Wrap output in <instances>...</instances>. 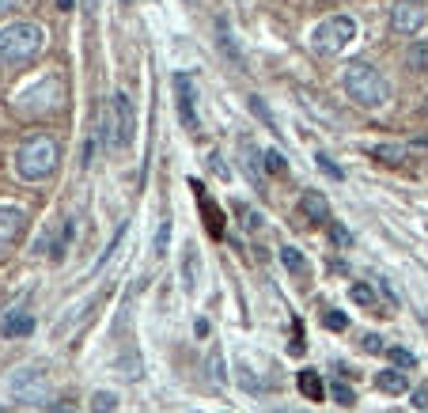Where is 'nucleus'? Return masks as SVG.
Here are the masks:
<instances>
[{"mask_svg": "<svg viewBox=\"0 0 428 413\" xmlns=\"http://www.w3.org/2000/svg\"><path fill=\"white\" fill-rule=\"evenodd\" d=\"M57 159H61V148L50 133H34L27 137L20 148H15V175L23 182H42L57 171Z\"/></svg>", "mask_w": 428, "mask_h": 413, "instance_id": "1", "label": "nucleus"}, {"mask_svg": "<svg viewBox=\"0 0 428 413\" xmlns=\"http://www.w3.org/2000/svg\"><path fill=\"white\" fill-rule=\"evenodd\" d=\"M341 83H345V95L357 102V107H364V110H379V107H387V99H390L387 76L368 61H352L345 69V80Z\"/></svg>", "mask_w": 428, "mask_h": 413, "instance_id": "2", "label": "nucleus"}, {"mask_svg": "<svg viewBox=\"0 0 428 413\" xmlns=\"http://www.w3.org/2000/svg\"><path fill=\"white\" fill-rule=\"evenodd\" d=\"M42 46H46V31L31 20L0 27V65H23L39 57Z\"/></svg>", "mask_w": 428, "mask_h": 413, "instance_id": "3", "label": "nucleus"}, {"mask_svg": "<svg viewBox=\"0 0 428 413\" xmlns=\"http://www.w3.org/2000/svg\"><path fill=\"white\" fill-rule=\"evenodd\" d=\"M352 39H357V23H352L349 15H330V20H322L315 27V50H319L322 57H338Z\"/></svg>", "mask_w": 428, "mask_h": 413, "instance_id": "4", "label": "nucleus"}, {"mask_svg": "<svg viewBox=\"0 0 428 413\" xmlns=\"http://www.w3.org/2000/svg\"><path fill=\"white\" fill-rule=\"evenodd\" d=\"M110 118H114V144H110V152L129 148L137 137V110H133V99H129L125 91H118V95L110 99Z\"/></svg>", "mask_w": 428, "mask_h": 413, "instance_id": "5", "label": "nucleus"}, {"mask_svg": "<svg viewBox=\"0 0 428 413\" xmlns=\"http://www.w3.org/2000/svg\"><path fill=\"white\" fill-rule=\"evenodd\" d=\"M8 391L15 402H46L50 398V375L42 368H20L8 383Z\"/></svg>", "mask_w": 428, "mask_h": 413, "instance_id": "6", "label": "nucleus"}, {"mask_svg": "<svg viewBox=\"0 0 428 413\" xmlns=\"http://www.w3.org/2000/svg\"><path fill=\"white\" fill-rule=\"evenodd\" d=\"M424 23H428V8H424V0H398L394 8H390V27H394L398 34H421L424 31Z\"/></svg>", "mask_w": 428, "mask_h": 413, "instance_id": "7", "label": "nucleus"}, {"mask_svg": "<svg viewBox=\"0 0 428 413\" xmlns=\"http://www.w3.org/2000/svg\"><path fill=\"white\" fill-rule=\"evenodd\" d=\"M23 231H27V212L20 205H0V258L23 239Z\"/></svg>", "mask_w": 428, "mask_h": 413, "instance_id": "8", "label": "nucleus"}, {"mask_svg": "<svg viewBox=\"0 0 428 413\" xmlns=\"http://www.w3.org/2000/svg\"><path fill=\"white\" fill-rule=\"evenodd\" d=\"M174 95H179V118H182V126L190 129V133H198V129H201L198 99H193V80L186 76V72H179V76H174Z\"/></svg>", "mask_w": 428, "mask_h": 413, "instance_id": "9", "label": "nucleus"}, {"mask_svg": "<svg viewBox=\"0 0 428 413\" xmlns=\"http://www.w3.org/2000/svg\"><path fill=\"white\" fill-rule=\"evenodd\" d=\"M239 159H243V171L250 178V186H254L258 194H265V163H262V152L254 148L250 137H239Z\"/></svg>", "mask_w": 428, "mask_h": 413, "instance_id": "10", "label": "nucleus"}, {"mask_svg": "<svg viewBox=\"0 0 428 413\" xmlns=\"http://www.w3.org/2000/svg\"><path fill=\"white\" fill-rule=\"evenodd\" d=\"M0 334L4 337H31L34 334V315L27 311V307H8L4 315H0Z\"/></svg>", "mask_w": 428, "mask_h": 413, "instance_id": "11", "label": "nucleus"}, {"mask_svg": "<svg viewBox=\"0 0 428 413\" xmlns=\"http://www.w3.org/2000/svg\"><path fill=\"white\" fill-rule=\"evenodd\" d=\"M300 212H303L307 224H326V220H330V201H326L319 190H307V194L300 197Z\"/></svg>", "mask_w": 428, "mask_h": 413, "instance_id": "12", "label": "nucleus"}, {"mask_svg": "<svg viewBox=\"0 0 428 413\" xmlns=\"http://www.w3.org/2000/svg\"><path fill=\"white\" fill-rule=\"evenodd\" d=\"M296 387H300V394L307 402H322V398H326V387H322V379H319V372H315V368H303L300 375H296Z\"/></svg>", "mask_w": 428, "mask_h": 413, "instance_id": "13", "label": "nucleus"}, {"mask_svg": "<svg viewBox=\"0 0 428 413\" xmlns=\"http://www.w3.org/2000/svg\"><path fill=\"white\" fill-rule=\"evenodd\" d=\"M216 42H220V50H224V57H228L231 65H243V53L235 50V39H231V27H228L224 15L216 20Z\"/></svg>", "mask_w": 428, "mask_h": 413, "instance_id": "14", "label": "nucleus"}, {"mask_svg": "<svg viewBox=\"0 0 428 413\" xmlns=\"http://www.w3.org/2000/svg\"><path fill=\"white\" fill-rule=\"evenodd\" d=\"M190 186L198 190V201H201V209H205V228H209L212 236H224V220H220V209H216V205H209V201H205L201 182H190Z\"/></svg>", "mask_w": 428, "mask_h": 413, "instance_id": "15", "label": "nucleus"}, {"mask_svg": "<svg viewBox=\"0 0 428 413\" xmlns=\"http://www.w3.org/2000/svg\"><path fill=\"white\" fill-rule=\"evenodd\" d=\"M281 262H284V269H288V273H292V277H307V273H311V266H307V258L300 255V250H296V247H281Z\"/></svg>", "mask_w": 428, "mask_h": 413, "instance_id": "16", "label": "nucleus"}, {"mask_svg": "<svg viewBox=\"0 0 428 413\" xmlns=\"http://www.w3.org/2000/svg\"><path fill=\"white\" fill-rule=\"evenodd\" d=\"M375 387L383 391V394H406L409 391V379H406V372H379Z\"/></svg>", "mask_w": 428, "mask_h": 413, "instance_id": "17", "label": "nucleus"}, {"mask_svg": "<svg viewBox=\"0 0 428 413\" xmlns=\"http://www.w3.org/2000/svg\"><path fill=\"white\" fill-rule=\"evenodd\" d=\"M406 69L428 72V39H417V42L406 50Z\"/></svg>", "mask_w": 428, "mask_h": 413, "instance_id": "18", "label": "nucleus"}, {"mask_svg": "<svg viewBox=\"0 0 428 413\" xmlns=\"http://www.w3.org/2000/svg\"><path fill=\"white\" fill-rule=\"evenodd\" d=\"M72 231H76V224H72V220H64L61 236H57V243H53V250H50V258H53V262H61L64 255H69V243H72Z\"/></svg>", "mask_w": 428, "mask_h": 413, "instance_id": "19", "label": "nucleus"}, {"mask_svg": "<svg viewBox=\"0 0 428 413\" xmlns=\"http://www.w3.org/2000/svg\"><path fill=\"white\" fill-rule=\"evenodd\" d=\"M118 409V394L114 391H95L91 394V413H114Z\"/></svg>", "mask_w": 428, "mask_h": 413, "instance_id": "20", "label": "nucleus"}, {"mask_svg": "<svg viewBox=\"0 0 428 413\" xmlns=\"http://www.w3.org/2000/svg\"><path fill=\"white\" fill-rule=\"evenodd\" d=\"M315 163H319V171L326 175V178H333V182H341V178H345V171H341V167L333 163L326 152H315Z\"/></svg>", "mask_w": 428, "mask_h": 413, "instance_id": "21", "label": "nucleus"}, {"mask_svg": "<svg viewBox=\"0 0 428 413\" xmlns=\"http://www.w3.org/2000/svg\"><path fill=\"white\" fill-rule=\"evenodd\" d=\"M371 156L383 159V163H398V159L406 156V148L402 144H375V148H371Z\"/></svg>", "mask_w": 428, "mask_h": 413, "instance_id": "22", "label": "nucleus"}, {"mask_svg": "<svg viewBox=\"0 0 428 413\" xmlns=\"http://www.w3.org/2000/svg\"><path fill=\"white\" fill-rule=\"evenodd\" d=\"M352 299H357L360 307H368V311H379V299L368 285H352Z\"/></svg>", "mask_w": 428, "mask_h": 413, "instance_id": "23", "label": "nucleus"}, {"mask_svg": "<svg viewBox=\"0 0 428 413\" xmlns=\"http://www.w3.org/2000/svg\"><path fill=\"white\" fill-rule=\"evenodd\" d=\"M262 163H265V171H269V175H284V171H288L284 156H281V152H273V148H269V152H262Z\"/></svg>", "mask_w": 428, "mask_h": 413, "instance_id": "24", "label": "nucleus"}, {"mask_svg": "<svg viewBox=\"0 0 428 413\" xmlns=\"http://www.w3.org/2000/svg\"><path fill=\"white\" fill-rule=\"evenodd\" d=\"M330 394H333V402H338V406H352V402H357V394H352L349 383H333Z\"/></svg>", "mask_w": 428, "mask_h": 413, "instance_id": "25", "label": "nucleus"}, {"mask_svg": "<svg viewBox=\"0 0 428 413\" xmlns=\"http://www.w3.org/2000/svg\"><path fill=\"white\" fill-rule=\"evenodd\" d=\"M387 356H390V364H398V368H413V353H406V349H394V345H387Z\"/></svg>", "mask_w": 428, "mask_h": 413, "instance_id": "26", "label": "nucleus"}, {"mask_svg": "<svg viewBox=\"0 0 428 413\" xmlns=\"http://www.w3.org/2000/svg\"><path fill=\"white\" fill-rule=\"evenodd\" d=\"M167 243H171V220H163L156 231V255H167Z\"/></svg>", "mask_w": 428, "mask_h": 413, "instance_id": "27", "label": "nucleus"}, {"mask_svg": "<svg viewBox=\"0 0 428 413\" xmlns=\"http://www.w3.org/2000/svg\"><path fill=\"white\" fill-rule=\"evenodd\" d=\"M330 239H333V243H341V247H352V236H349V228H345V224H338V220L330 224Z\"/></svg>", "mask_w": 428, "mask_h": 413, "instance_id": "28", "label": "nucleus"}, {"mask_svg": "<svg viewBox=\"0 0 428 413\" xmlns=\"http://www.w3.org/2000/svg\"><path fill=\"white\" fill-rule=\"evenodd\" d=\"M322 323H326V330H345L349 318L341 315V311H326V315H322Z\"/></svg>", "mask_w": 428, "mask_h": 413, "instance_id": "29", "label": "nucleus"}, {"mask_svg": "<svg viewBox=\"0 0 428 413\" xmlns=\"http://www.w3.org/2000/svg\"><path fill=\"white\" fill-rule=\"evenodd\" d=\"M250 110H254V114H258V118H262V121H265V126H269V129H277V126H273V114H269V110H265V102H262V99H258V95H250Z\"/></svg>", "mask_w": 428, "mask_h": 413, "instance_id": "30", "label": "nucleus"}, {"mask_svg": "<svg viewBox=\"0 0 428 413\" xmlns=\"http://www.w3.org/2000/svg\"><path fill=\"white\" fill-rule=\"evenodd\" d=\"M364 349L375 353V356H387V345H383V337H379V334H364Z\"/></svg>", "mask_w": 428, "mask_h": 413, "instance_id": "31", "label": "nucleus"}, {"mask_svg": "<svg viewBox=\"0 0 428 413\" xmlns=\"http://www.w3.org/2000/svg\"><path fill=\"white\" fill-rule=\"evenodd\" d=\"M209 167H212V171H216L220 178H224V182H228V178H231V171H228V167H224V159H220L216 152H209Z\"/></svg>", "mask_w": 428, "mask_h": 413, "instance_id": "32", "label": "nucleus"}, {"mask_svg": "<svg viewBox=\"0 0 428 413\" xmlns=\"http://www.w3.org/2000/svg\"><path fill=\"white\" fill-rule=\"evenodd\" d=\"M209 368H212V375H216V383H224V372H220V349L209 356Z\"/></svg>", "mask_w": 428, "mask_h": 413, "instance_id": "33", "label": "nucleus"}, {"mask_svg": "<svg viewBox=\"0 0 428 413\" xmlns=\"http://www.w3.org/2000/svg\"><path fill=\"white\" fill-rule=\"evenodd\" d=\"M46 413H80L76 406H72V402H61V406H57V402H53V406L50 409H46Z\"/></svg>", "mask_w": 428, "mask_h": 413, "instance_id": "34", "label": "nucleus"}, {"mask_svg": "<svg viewBox=\"0 0 428 413\" xmlns=\"http://www.w3.org/2000/svg\"><path fill=\"white\" fill-rule=\"evenodd\" d=\"M413 406H417V409H428V391H417V394H413Z\"/></svg>", "mask_w": 428, "mask_h": 413, "instance_id": "35", "label": "nucleus"}, {"mask_svg": "<svg viewBox=\"0 0 428 413\" xmlns=\"http://www.w3.org/2000/svg\"><path fill=\"white\" fill-rule=\"evenodd\" d=\"M12 4H15V0H0V15H4V12H12Z\"/></svg>", "mask_w": 428, "mask_h": 413, "instance_id": "36", "label": "nucleus"}, {"mask_svg": "<svg viewBox=\"0 0 428 413\" xmlns=\"http://www.w3.org/2000/svg\"><path fill=\"white\" fill-rule=\"evenodd\" d=\"M57 8L61 12H72V0H57Z\"/></svg>", "mask_w": 428, "mask_h": 413, "instance_id": "37", "label": "nucleus"}, {"mask_svg": "<svg viewBox=\"0 0 428 413\" xmlns=\"http://www.w3.org/2000/svg\"><path fill=\"white\" fill-rule=\"evenodd\" d=\"M424 114H428V102H424Z\"/></svg>", "mask_w": 428, "mask_h": 413, "instance_id": "38", "label": "nucleus"}, {"mask_svg": "<svg viewBox=\"0 0 428 413\" xmlns=\"http://www.w3.org/2000/svg\"><path fill=\"white\" fill-rule=\"evenodd\" d=\"M277 413H288V409H277Z\"/></svg>", "mask_w": 428, "mask_h": 413, "instance_id": "39", "label": "nucleus"}, {"mask_svg": "<svg viewBox=\"0 0 428 413\" xmlns=\"http://www.w3.org/2000/svg\"><path fill=\"white\" fill-rule=\"evenodd\" d=\"M421 413H428V409H421Z\"/></svg>", "mask_w": 428, "mask_h": 413, "instance_id": "40", "label": "nucleus"}]
</instances>
